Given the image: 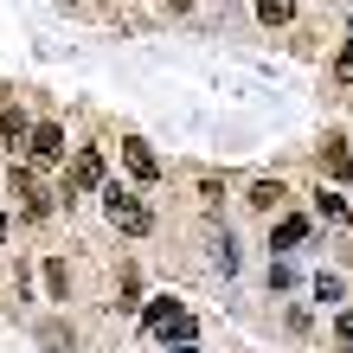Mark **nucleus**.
<instances>
[{
	"label": "nucleus",
	"instance_id": "nucleus-9",
	"mask_svg": "<svg viewBox=\"0 0 353 353\" xmlns=\"http://www.w3.org/2000/svg\"><path fill=\"white\" fill-rule=\"evenodd\" d=\"M302 238H308V219H283L276 232H270V251H296Z\"/></svg>",
	"mask_w": 353,
	"mask_h": 353
},
{
	"label": "nucleus",
	"instance_id": "nucleus-5",
	"mask_svg": "<svg viewBox=\"0 0 353 353\" xmlns=\"http://www.w3.org/2000/svg\"><path fill=\"white\" fill-rule=\"evenodd\" d=\"M71 193H103V154L97 148L71 154Z\"/></svg>",
	"mask_w": 353,
	"mask_h": 353
},
{
	"label": "nucleus",
	"instance_id": "nucleus-7",
	"mask_svg": "<svg viewBox=\"0 0 353 353\" xmlns=\"http://www.w3.org/2000/svg\"><path fill=\"white\" fill-rule=\"evenodd\" d=\"M26 135L32 129H26V116H19V103H0V148H7V154L26 148Z\"/></svg>",
	"mask_w": 353,
	"mask_h": 353
},
{
	"label": "nucleus",
	"instance_id": "nucleus-14",
	"mask_svg": "<svg viewBox=\"0 0 353 353\" xmlns=\"http://www.w3.org/2000/svg\"><path fill=\"white\" fill-rule=\"evenodd\" d=\"M0 244H7V212H0Z\"/></svg>",
	"mask_w": 353,
	"mask_h": 353
},
{
	"label": "nucleus",
	"instance_id": "nucleus-2",
	"mask_svg": "<svg viewBox=\"0 0 353 353\" xmlns=\"http://www.w3.org/2000/svg\"><path fill=\"white\" fill-rule=\"evenodd\" d=\"M148 334H161V341H174V347H193V334H199V321H193V308H180L174 296H161V302H148Z\"/></svg>",
	"mask_w": 353,
	"mask_h": 353
},
{
	"label": "nucleus",
	"instance_id": "nucleus-3",
	"mask_svg": "<svg viewBox=\"0 0 353 353\" xmlns=\"http://www.w3.org/2000/svg\"><path fill=\"white\" fill-rule=\"evenodd\" d=\"M26 161L32 168H58V161H65V129H58V122H39L26 135Z\"/></svg>",
	"mask_w": 353,
	"mask_h": 353
},
{
	"label": "nucleus",
	"instance_id": "nucleus-4",
	"mask_svg": "<svg viewBox=\"0 0 353 353\" xmlns=\"http://www.w3.org/2000/svg\"><path fill=\"white\" fill-rule=\"evenodd\" d=\"M7 180H13V199H19V212H26V219H52V193L32 180V168H13Z\"/></svg>",
	"mask_w": 353,
	"mask_h": 353
},
{
	"label": "nucleus",
	"instance_id": "nucleus-13",
	"mask_svg": "<svg viewBox=\"0 0 353 353\" xmlns=\"http://www.w3.org/2000/svg\"><path fill=\"white\" fill-rule=\"evenodd\" d=\"M321 212H327V219H353V212H347V199H341V193H321Z\"/></svg>",
	"mask_w": 353,
	"mask_h": 353
},
{
	"label": "nucleus",
	"instance_id": "nucleus-1",
	"mask_svg": "<svg viewBox=\"0 0 353 353\" xmlns=\"http://www.w3.org/2000/svg\"><path fill=\"white\" fill-rule=\"evenodd\" d=\"M103 219H110L116 232H129V238H148L154 232V212L129 193V186H103Z\"/></svg>",
	"mask_w": 353,
	"mask_h": 353
},
{
	"label": "nucleus",
	"instance_id": "nucleus-6",
	"mask_svg": "<svg viewBox=\"0 0 353 353\" xmlns=\"http://www.w3.org/2000/svg\"><path fill=\"white\" fill-rule=\"evenodd\" d=\"M122 161H129V174H135V180H154V174H161V161H154V148H148L141 135L122 141Z\"/></svg>",
	"mask_w": 353,
	"mask_h": 353
},
{
	"label": "nucleus",
	"instance_id": "nucleus-10",
	"mask_svg": "<svg viewBox=\"0 0 353 353\" xmlns=\"http://www.w3.org/2000/svg\"><path fill=\"white\" fill-rule=\"evenodd\" d=\"M283 199H289V193H283V180H257V186H251V205H257V212H276Z\"/></svg>",
	"mask_w": 353,
	"mask_h": 353
},
{
	"label": "nucleus",
	"instance_id": "nucleus-12",
	"mask_svg": "<svg viewBox=\"0 0 353 353\" xmlns=\"http://www.w3.org/2000/svg\"><path fill=\"white\" fill-rule=\"evenodd\" d=\"M334 77H341V84H353V39L341 46V58H334Z\"/></svg>",
	"mask_w": 353,
	"mask_h": 353
},
{
	"label": "nucleus",
	"instance_id": "nucleus-11",
	"mask_svg": "<svg viewBox=\"0 0 353 353\" xmlns=\"http://www.w3.org/2000/svg\"><path fill=\"white\" fill-rule=\"evenodd\" d=\"M257 19L263 26H289L296 19V0H257Z\"/></svg>",
	"mask_w": 353,
	"mask_h": 353
},
{
	"label": "nucleus",
	"instance_id": "nucleus-8",
	"mask_svg": "<svg viewBox=\"0 0 353 353\" xmlns=\"http://www.w3.org/2000/svg\"><path fill=\"white\" fill-rule=\"evenodd\" d=\"M321 168L334 174V180H353V154H347V141H341V135H327V141H321Z\"/></svg>",
	"mask_w": 353,
	"mask_h": 353
}]
</instances>
